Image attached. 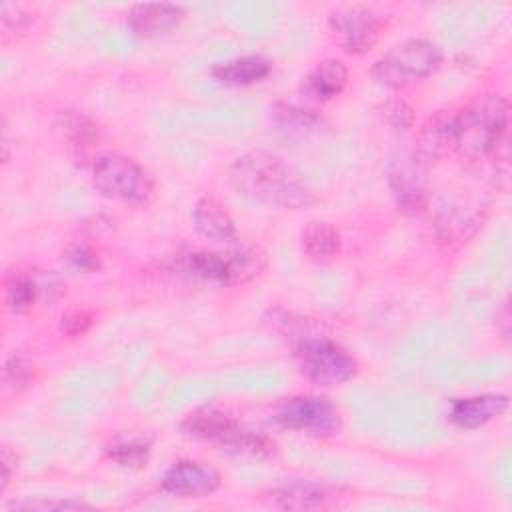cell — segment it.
Segmentation results:
<instances>
[{
	"mask_svg": "<svg viewBox=\"0 0 512 512\" xmlns=\"http://www.w3.org/2000/svg\"><path fill=\"white\" fill-rule=\"evenodd\" d=\"M422 166L424 164H420L414 156L400 158L390 164L388 184L398 210L404 214H416L426 206L428 190Z\"/></svg>",
	"mask_w": 512,
	"mask_h": 512,
	"instance_id": "12",
	"label": "cell"
},
{
	"mask_svg": "<svg viewBox=\"0 0 512 512\" xmlns=\"http://www.w3.org/2000/svg\"><path fill=\"white\" fill-rule=\"evenodd\" d=\"M90 508L84 502L78 500H24V502H12L8 504V510H26V512H46V510H82Z\"/></svg>",
	"mask_w": 512,
	"mask_h": 512,
	"instance_id": "27",
	"label": "cell"
},
{
	"mask_svg": "<svg viewBox=\"0 0 512 512\" xmlns=\"http://www.w3.org/2000/svg\"><path fill=\"white\" fill-rule=\"evenodd\" d=\"M384 116L386 120L394 126V128H400V130H406L412 126V120H414V114H412V108L402 102V100H390L384 104Z\"/></svg>",
	"mask_w": 512,
	"mask_h": 512,
	"instance_id": "29",
	"label": "cell"
},
{
	"mask_svg": "<svg viewBox=\"0 0 512 512\" xmlns=\"http://www.w3.org/2000/svg\"><path fill=\"white\" fill-rule=\"evenodd\" d=\"M348 82V70L344 66V62L336 60V58H328L318 62L308 76L304 78L302 84V92L318 102H326L334 96H338L344 86Z\"/></svg>",
	"mask_w": 512,
	"mask_h": 512,
	"instance_id": "17",
	"label": "cell"
},
{
	"mask_svg": "<svg viewBox=\"0 0 512 512\" xmlns=\"http://www.w3.org/2000/svg\"><path fill=\"white\" fill-rule=\"evenodd\" d=\"M0 468H2V476H0V492H6L12 474L16 470V454L10 450V446H2V454H0Z\"/></svg>",
	"mask_w": 512,
	"mask_h": 512,
	"instance_id": "31",
	"label": "cell"
},
{
	"mask_svg": "<svg viewBox=\"0 0 512 512\" xmlns=\"http://www.w3.org/2000/svg\"><path fill=\"white\" fill-rule=\"evenodd\" d=\"M34 374L36 368L24 354H12L4 364V384L14 392L28 388L34 382Z\"/></svg>",
	"mask_w": 512,
	"mask_h": 512,
	"instance_id": "25",
	"label": "cell"
},
{
	"mask_svg": "<svg viewBox=\"0 0 512 512\" xmlns=\"http://www.w3.org/2000/svg\"><path fill=\"white\" fill-rule=\"evenodd\" d=\"M92 324V314L84 308H72L62 316V330L70 336L84 334Z\"/></svg>",
	"mask_w": 512,
	"mask_h": 512,
	"instance_id": "30",
	"label": "cell"
},
{
	"mask_svg": "<svg viewBox=\"0 0 512 512\" xmlns=\"http://www.w3.org/2000/svg\"><path fill=\"white\" fill-rule=\"evenodd\" d=\"M218 486V472L194 460H180L172 464L162 478V490L182 498H204L216 492Z\"/></svg>",
	"mask_w": 512,
	"mask_h": 512,
	"instance_id": "13",
	"label": "cell"
},
{
	"mask_svg": "<svg viewBox=\"0 0 512 512\" xmlns=\"http://www.w3.org/2000/svg\"><path fill=\"white\" fill-rule=\"evenodd\" d=\"M508 410L506 394H478L454 400L450 408V420L458 428H480L494 418H500Z\"/></svg>",
	"mask_w": 512,
	"mask_h": 512,
	"instance_id": "15",
	"label": "cell"
},
{
	"mask_svg": "<svg viewBox=\"0 0 512 512\" xmlns=\"http://www.w3.org/2000/svg\"><path fill=\"white\" fill-rule=\"evenodd\" d=\"M228 180L238 194L266 206L302 210L314 202V194L300 174L266 150H250L236 158Z\"/></svg>",
	"mask_w": 512,
	"mask_h": 512,
	"instance_id": "1",
	"label": "cell"
},
{
	"mask_svg": "<svg viewBox=\"0 0 512 512\" xmlns=\"http://www.w3.org/2000/svg\"><path fill=\"white\" fill-rule=\"evenodd\" d=\"M66 262L74 268V270H82V272H96L100 268V258L98 254L84 246V244H76V246H70L66 250Z\"/></svg>",
	"mask_w": 512,
	"mask_h": 512,
	"instance_id": "28",
	"label": "cell"
},
{
	"mask_svg": "<svg viewBox=\"0 0 512 512\" xmlns=\"http://www.w3.org/2000/svg\"><path fill=\"white\" fill-rule=\"evenodd\" d=\"M94 188L112 200L122 202H146L154 192V180L150 172L134 158L124 154H104L92 168Z\"/></svg>",
	"mask_w": 512,
	"mask_h": 512,
	"instance_id": "6",
	"label": "cell"
},
{
	"mask_svg": "<svg viewBox=\"0 0 512 512\" xmlns=\"http://www.w3.org/2000/svg\"><path fill=\"white\" fill-rule=\"evenodd\" d=\"M270 120L278 130L290 136H304V134L316 132L324 124V120L312 110H302L298 106L284 104V102L270 106Z\"/></svg>",
	"mask_w": 512,
	"mask_h": 512,
	"instance_id": "20",
	"label": "cell"
},
{
	"mask_svg": "<svg viewBox=\"0 0 512 512\" xmlns=\"http://www.w3.org/2000/svg\"><path fill=\"white\" fill-rule=\"evenodd\" d=\"M280 428L304 432L318 438L336 436L342 428L338 408L320 396H296L286 400L274 414Z\"/></svg>",
	"mask_w": 512,
	"mask_h": 512,
	"instance_id": "8",
	"label": "cell"
},
{
	"mask_svg": "<svg viewBox=\"0 0 512 512\" xmlns=\"http://www.w3.org/2000/svg\"><path fill=\"white\" fill-rule=\"evenodd\" d=\"M182 430L190 436L210 440L242 454L268 456L274 452V444L268 438L246 430L230 414L212 406H204L188 414L182 422Z\"/></svg>",
	"mask_w": 512,
	"mask_h": 512,
	"instance_id": "5",
	"label": "cell"
},
{
	"mask_svg": "<svg viewBox=\"0 0 512 512\" xmlns=\"http://www.w3.org/2000/svg\"><path fill=\"white\" fill-rule=\"evenodd\" d=\"M182 274L202 284L234 286L256 278L266 268V254L258 246L228 252L198 250L178 260Z\"/></svg>",
	"mask_w": 512,
	"mask_h": 512,
	"instance_id": "3",
	"label": "cell"
},
{
	"mask_svg": "<svg viewBox=\"0 0 512 512\" xmlns=\"http://www.w3.org/2000/svg\"><path fill=\"white\" fill-rule=\"evenodd\" d=\"M184 16L178 4H136L128 14V26L140 38H156L174 30Z\"/></svg>",
	"mask_w": 512,
	"mask_h": 512,
	"instance_id": "14",
	"label": "cell"
},
{
	"mask_svg": "<svg viewBox=\"0 0 512 512\" xmlns=\"http://www.w3.org/2000/svg\"><path fill=\"white\" fill-rule=\"evenodd\" d=\"M54 128L62 134L64 140H68L76 148L90 146L98 138L96 122L80 110H62L56 116Z\"/></svg>",
	"mask_w": 512,
	"mask_h": 512,
	"instance_id": "23",
	"label": "cell"
},
{
	"mask_svg": "<svg viewBox=\"0 0 512 512\" xmlns=\"http://www.w3.org/2000/svg\"><path fill=\"white\" fill-rule=\"evenodd\" d=\"M460 146L458 112L438 110L420 128L414 148V158L420 164L440 162L452 156Z\"/></svg>",
	"mask_w": 512,
	"mask_h": 512,
	"instance_id": "10",
	"label": "cell"
},
{
	"mask_svg": "<svg viewBox=\"0 0 512 512\" xmlns=\"http://www.w3.org/2000/svg\"><path fill=\"white\" fill-rule=\"evenodd\" d=\"M340 234L328 222H310L302 230V248L312 260H330L340 252Z\"/></svg>",
	"mask_w": 512,
	"mask_h": 512,
	"instance_id": "22",
	"label": "cell"
},
{
	"mask_svg": "<svg viewBox=\"0 0 512 512\" xmlns=\"http://www.w3.org/2000/svg\"><path fill=\"white\" fill-rule=\"evenodd\" d=\"M480 224V214L470 208L450 206L440 210L436 218V236L442 242H458L470 236Z\"/></svg>",
	"mask_w": 512,
	"mask_h": 512,
	"instance_id": "21",
	"label": "cell"
},
{
	"mask_svg": "<svg viewBox=\"0 0 512 512\" xmlns=\"http://www.w3.org/2000/svg\"><path fill=\"white\" fill-rule=\"evenodd\" d=\"M272 70V62L264 56H238L212 68V76L226 86H248L264 80Z\"/></svg>",
	"mask_w": 512,
	"mask_h": 512,
	"instance_id": "19",
	"label": "cell"
},
{
	"mask_svg": "<svg viewBox=\"0 0 512 512\" xmlns=\"http://www.w3.org/2000/svg\"><path fill=\"white\" fill-rule=\"evenodd\" d=\"M52 286L60 288V284L50 276L40 278L38 274L32 272H18L10 276L6 284V304L14 314H26L28 310L34 308L44 290H50Z\"/></svg>",
	"mask_w": 512,
	"mask_h": 512,
	"instance_id": "18",
	"label": "cell"
},
{
	"mask_svg": "<svg viewBox=\"0 0 512 512\" xmlns=\"http://www.w3.org/2000/svg\"><path fill=\"white\" fill-rule=\"evenodd\" d=\"M442 62L438 44L426 38H408L374 62L372 76L388 88H404L428 78Z\"/></svg>",
	"mask_w": 512,
	"mask_h": 512,
	"instance_id": "4",
	"label": "cell"
},
{
	"mask_svg": "<svg viewBox=\"0 0 512 512\" xmlns=\"http://www.w3.org/2000/svg\"><path fill=\"white\" fill-rule=\"evenodd\" d=\"M150 446H152L150 438L138 436V434H126V436L114 438L112 444L106 448V454L120 466L140 468L148 462Z\"/></svg>",
	"mask_w": 512,
	"mask_h": 512,
	"instance_id": "24",
	"label": "cell"
},
{
	"mask_svg": "<svg viewBox=\"0 0 512 512\" xmlns=\"http://www.w3.org/2000/svg\"><path fill=\"white\" fill-rule=\"evenodd\" d=\"M34 22V14L18 4H2L0 6V24L6 34L22 32Z\"/></svg>",
	"mask_w": 512,
	"mask_h": 512,
	"instance_id": "26",
	"label": "cell"
},
{
	"mask_svg": "<svg viewBox=\"0 0 512 512\" xmlns=\"http://www.w3.org/2000/svg\"><path fill=\"white\" fill-rule=\"evenodd\" d=\"M298 370L318 386H338L356 374V360L328 338H304L296 344Z\"/></svg>",
	"mask_w": 512,
	"mask_h": 512,
	"instance_id": "7",
	"label": "cell"
},
{
	"mask_svg": "<svg viewBox=\"0 0 512 512\" xmlns=\"http://www.w3.org/2000/svg\"><path fill=\"white\" fill-rule=\"evenodd\" d=\"M460 146L466 156H496L506 148L510 126V104L500 94L478 96L458 112Z\"/></svg>",
	"mask_w": 512,
	"mask_h": 512,
	"instance_id": "2",
	"label": "cell"
},
{
	"mask_svg": "<svg viewBox=\"0 0 512 512\" xmlns=\"http://www.w3.org/2000/svg\"><path fill=\"white\" fill-rule=\"evenodd\" d=\"M340 498L336 488L314 480H292L266 494L268 504L282 510H324L336 506Z\"/></svg>",
	"mask_w": 512,
	"mask_h": 512,
	"instance_id": "11",
	"label": "cell"
},
{
	"mask_svg": "<svg viewBox=\"0 0 512 512\" xmlns=\"http://www.w3.org/2000/svg\"><path fill=\"white\" fill-rule=\"evenodd\" d=\"M328 26L346 52L364 54L378 42L384 20L372 8L342 6L330 12Z\"/></svg>",
	"mask_w": 512,
	"mask_h": 512,
	"instance_id": "9",
	"label": "cell"
},
{
	"mask_svg": "<svg viewBox=\"0 0 512 512\" xmlns=\"http://www.w3.org/2000/svg\"><path fill=\"white\" fill-rule=\"evenodd\" d=\"M192 220H194V228L204 238H210L216 242H228L236 238L234 218L230 216L226 206L212 196H204L196 202Z\"/></svg>",
	"mask_w": 512,
	"mask_h": 512,
	"instance_id": "16",
	"label": "cell"
}]
</instances>
